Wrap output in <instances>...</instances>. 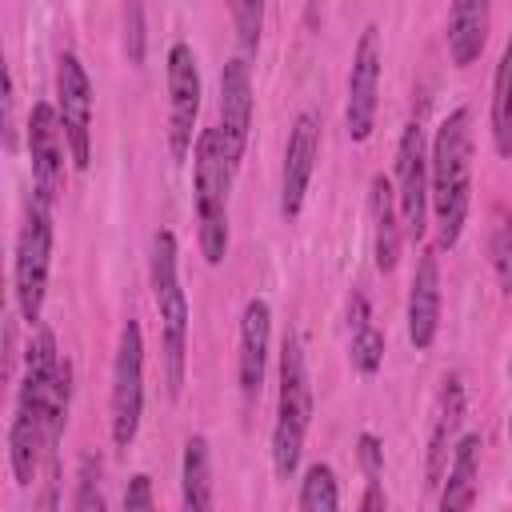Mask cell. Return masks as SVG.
Segmentation results:
<instances>
[{
	"mask_svg": "<svg viewBox=\"0 0 512 512\" xmlns=\"http://www.w3.org/2000/svg\"><path fill=\"white\" fill-rule=\"evenodd\" d=\"M428 184H432V212L440 224V244L452 248L464 232L468 204H472V116L456 108L440 120L428 156Z\"/></svg>",
	"mask_w": 512,
	"mask_h": 512,
	"instance_id": "obj_1",
	"label": "cell"
},
{
	"mask_svg": "<svg viewBox=\"0 0 512 512\" xmlns=\"http://www.w3.org/2000/svg\"><path fill=\"white\" fill-rule=\"evenodd\" d=\"M236 164L220 140V128H204L192 148V180H196V236L200 256L220 264L228 256V188Z\"/></svg>",
	"mask_w": 512,
	"mask_h": 512,
	"instance_id": "obj_2",
	"label": "cell"
},
{
	"mask_svg": "<svg viewBox=\"0 0 512 512\" xmlns=\"http://www.w3.org/2000/svg\"><path fill=\"white\" fill-rule=\"evenodd\" d=\"M148 276H152V300H156V312H160L168 396H180V384H184V348H188V296H184V284H180L176 236L168 228H156L152 232Z\"/></svg>",
	"mask_w": 512,
	"mask_h": 512,
	"instance_id": "obj_3",
	"label": "cell"
},
{
	"mask_svg": "<svg viewBox=\"0 0 512 512\" xmlns=\"http://www.w3.org/2000/svg\"><path fill=\"white\" fill-rule=\"evenodd\" d=\"M308 420H312L308 364H304L300 340L288 332L280 348V396H276V424H272V464L280 480H292V472L300 468Z\"/></svg>",
	"mask_w": 512,
	"mask_h": 512,
	"instance_id": "obj_4",
	"label": "cell"
},
{
	"mask_svg": "<svg viewBox=\"0 0 512 512\" xmlns=\"http://www.w3.org/2000/svg\"><path fill=\"white\" fill-rule=\"evenodd\" d=\"M48 264H52V208L32 196L24 208V224L16 236V260H12L16 304L28 324H40V308L48 292Z\"/></svg>",
	"mask_w": 512,
	"mask_h": 512,
	"instance_id": "obj_5",
	"label": "cell"
},
{
	"mask_svg": "<svg viewBox=\"0 0 512 512\" xmlns=\"http://www.w3.org/2000/svg\"><path fill=\"white\" fill-rule=\"evenodd\" d=\"M144 412V332L128 316L120 324L116 360H112V444L128 448L140 432Z\"/></svg>",
	"mask_w": 512,
	"mask_h": 512,
	"instance_id": "obj_6",
	"label": "cell"
},
{
	"mask_svg": "<svg viewBox=\"0 0 512 512\" xmlns=\"http://www.w3.org/2000/svg\"><path fill=\"white\" fill-rule=\"evenodd\" d=\"M56 112L64 124L68 156L84 172L92 164V80L76 52H64L56 60Z\"/></svg>",
	"mask_w": 512,
	"mask_h": 512,
	"instance_id": "obj_7",
	"label": "cell"
},
{
	"mask_svg": "<svg viewBox=\"0 0 512 512\" xmlns=\"http://www.w3.org/2000/svg\"><path fill=\"white\" fill-rule=\"evenodd\" d=\"M396 208L408 240H420L428 228V204H432V184H428V156H424V128L412 120L400 132L396 144Z\"/></svg>",
	"mask_w": 512,
	"mask_h": 512,
	"instance_id": "obj_8",
	"label": "cell"
},
{
	"mask_svg": "<svg viewBox=\"0 0 512 512\" xmlns=\"http://www.w3.org/2000/svg\"><path fill=\"white\" fill-rule=\"evenodd\" d=\"M196 116H200V68L192 44L176 40L168 48V148L172 160H184L196 144Z\"/></svg>",
	"mask_w": 512,
	"mask_h": 512,
	"instance_id": "obj_9",
	"label": "cell"
},
{
	"mask_svg": "<svg viewBox=\"0 0 512 512\" xmlns=\"http://www.w3.org/2000/svg\"><path fill=\"white\" fill-rule=\"evenodd\" d=\"M380 64H384V52H380V28H376V24H364V32H360V40H356V52H352L348 104H344V128H348V136H352L356 144L368 140L372 128H376Z\"/></svg>",
	"mask_w": 512,
	"mask_h": 512,
	"instance_id": "obj_10",
	"label": "cell"
},
{
	"mask_svg": "<svg viewBox=\"0 0 512 512\" xmlns=\"http://www.w3.org/2000/svg\"><path fill=\"white\" fill-rule=\"evenodd\" d=\"M64 124L56 104H32L28 112V152H32V196L48 208L64 192Z\"/></svg>",
	"mask_w": 512,
	"mask_h": 512,
	"instance_id": "obj_11",
	"label": "cell"
},
{
	"mask_svg": "<svg viewBox=\"0 0 512 512\" xmlns=\"http://www.w3.org/2000/svg\"><path fill=\"white\" fill-rule=\"evenodd\" d=\"M252 132V68L244 56H232L220 72V140L228 160L240 168Z\"/></svg>",
	"mask_w": 512,
	"mask_h": 512,
	"instance_id": "obj_12",
	"label": "cell"
},
{
	"mask_svg": "<svg viewBox=\"0 0 512 512\" xmlns=\"http://www.w3.org/2000/svg\"><path fill=\"white\" fill-rule=\"evenodd\" d=\"M316 156H320V120L312 112H300L292 132H288V148H284V176H280V212H284V220L300 216Z\"/></svg>",
	"mask_w": 512,
	"mask_h": 512,
	"instance_id": "obj_13",
	"label": "cell"
},
{
	"mask_svg": "<svg viewBox=\"0 0 512 512\" xmlns=\"http://www.w3.org/2000/svg\"><path fill=\"white\" fill-rule=\"evenodd\" d=\"M268 340H272V308L264 296H252L240 312V356H236V376H240L244 400H256L264 388Z\"/></svg>",
	"mask_w": 512,
	"mask_h": 512,
	"instance_id": "obj_14",
	"label": "cell"
},
{
	"mask_svg": "<svg viewBox=\"0 0 512 512\" xmlns=\"http://www.w3.org/2000/svg\"><path fill=\"white\" fill-rule=\"evenodd\" d=\"M440 328V260L436 252H420L412 288H408V340L416 352L432 348Z\"/></svg>",
	"mask_w": 512,
	"mask_h": 512,
	"instance_id": "obj_15",
	"label": "cell"
},
{
	"mask_svg": "<svg viewBox=\"0 0 512 512\" xmlns=\"http://www.w3.org/2000/svg\"><path fill=\"white\" fill-rule=\"evenodd\" d=\"M460 420H464V380H460V372H452V376H444L440 396H436V412H432V432H428V484H440L444 480V472L452 464L448 456H452Z\"/></svg>",
	"mask_w": 512,
	"mask_h": 512,
	"instance_id": "obj_16",
	"label": "cell"
},
{
	"mask_svg": "<svg viewBox=\"0 0 512 512\" xmlns=\"http://www.w3.org/2000/svg\"><path fill=\"white\" fill-rule=\"evenodd\" d=\"M368 212H372V256L380 272H392L400 260V240H404V224H400V208H396V188L384 176H372L368 184Z\"/></svg>",
	"mask_w": 512,
	"mask_h": 512,
	"instance_id": "obj_17",
	"label": "cell"
},
{
	"mask_svg": "<svg viewBox=\"0 0 512 512\" xmlns=\"http://www.w3.org/2000/svg\"><path fill=\"white\" fill-rule=\"evenodd\" d=\"M480 432H468L456 440L452 448V464H448V480L440 492V512H468L476 500V484H480Z\"/></svg>",
	"mask_w": 512,
	"mask_h": 512,
	"instance_id": "obj_18",
	"label": "cell"
},
{
	"mask_svg": "<svg viewBox=\"0 0 512 512\" xmlns=\"http://www.w3.org/2000/svg\"><path fill=\"white\" fill-rule=\"evenodd\" d=\"M488 40V4L484 0H456L448 8V56L456 68H468Z\"/></svg>",
	"mask_w": 512,
	"mask_h": 512,
	"instance_id": "obj_19",
	"label": "cell"
},
{
	"mask_svg": "<svg viewBox=\"0 0 512 512\" xmlns=\"http://www.w3.org/2000/svg\"><path fill=\"white\" fill-rule=\"evenodd\" d=\"M180 512H216L212 496V456L204 436H188L180 464Z\"/></svg>",
	"mask_w": 512,
	"mask_h": 512,
	"instance_id": "obj_20",
	"label": "cell"
},
{
	"mask_svg": "<svg viewBox=\"0 0 512 512\" xmlns=\"http://www.w3.org/2000/svg\"><path fill=\"white\" fill-rule=\"evenodd\" d=\"M348 324H352V368L372 376L380 364H384V332L372 324V312H368V300L364 292H352L348 300Z\"/></svg>",
	"mask_w": 512,
	"mask_h": 512,
	"instance_id": "obj_21",
	"label": "cell"
},
{
	"mask_svg": "<svg viewBox=\"0 0 512 512\" xmlns=\"http://www.w3.org/2000/svg\"><path fill=\"white\" fill-rule=\"evenodd\" d=\"M492 144L504 160L512 156V32L504 40L496 80H492Z\"/></svg>",
	"mask_w": 512,
	"mask_h": 512,
	"instance_id": "obj_22",
	"label": "cell"
},
{
	"mask_svg": "<svg viewBox=\"0 0 512 512\" xmlns=\"http://www.w3.org/2000/svg\"><path fill=\"white\" fill-rule=\"evenodd\" d=\"M340 508V484L328 464H312L300 480V512H336Z\"/></svg>",
	"mask_w": 512,
	"mask_h": 512,
	"instance_id": "obj_23",
	"label": "cell"
},
{
	"mask_svg": "<svg viewBox=\"0 0 512 512\" xmlns=\"http://www.w3.org/2000/svg\"><path fill=\"white\" fill-rule=\"evenodd\" d=\"M488 252H492V272L500 280V292L512 296V212L500 204L492 212V240H488Z\"/></svg>",
	"mask_w": 512,
	"mask_h": 512,
	"instance_id": "obj_24",
	"label": "cell"
},
{
	"mask_svg": "<svg viewBox=\"0 0 512 512\" xmlns=\"http://www.w3.org/2000/svg\"><path fill=\"white\" fill-rule=\"evenodd\" d=\"M232 20H236V36L244 56H252L260 48V24H264V4L260 0H236L232 4Z\"/></svg>",
	"mask_w": 512,
	"mask_h": 512,
	"instance_id": "obj_25",
	"label": "cell"
},
{
	"mask_svg": "<svg viewBox=\"0 0 512 512\" xmlns=\"http://www.w3.org/2000/svg\"><path fill=\"white\" fill-rule=\"evenodd\" d=\"M36 512H60V448H48V456H44Z\"/></svg>",
	"mask_w": 512,
	"mask_h": 512,
	"instance_id": "obj_26",
	"label": "cell"
},
{
	"mask_svg": "<svg viewBox=\"0 0 512 512\" xmlns=\"http://www.w3.org/2000/svg\"><path fill=\"white\" fill-rule=\"evenodd\" d=\"M124 48H128V60L140 68L144 64V8L140 4L124 8Z\"/></svg>",
	"mask_w": 512,
	"mask_h": 512,
	"instance_id": "obj_27",
	"label": "cell"
},
{
	"mask_svg": "<svg viewBox=\"0 0 512 512\" xmlns=\"http://www.w3.org/2000/svg\"><path fill=\"white\" fill-rule=\"evenodd\" d=\"M124 512H156V496H152V480L144 472H136L124 488Z\"/></svg>",
	"mask_w": 512,
	"mask_h": 512,
	"instance_id": "obj_28",
	"label": "cell"
},
{
	"mask_svg": "<svg viewBox=\"0 0 512 512\" xmlns=\"http://www.w3.org/2000/svg\"><path fill=\"white\" fill-rule=\"evenodd\" d=\"M356 452H360V464H364L368 480H380V468H384V444H380V436H372V432H360V440H356Z\"/></svg>",
	"mask_w": 512,
	"mask_h": 512,
	"instance_id": "obj_29",
	"label": "cell"
},
{
	"mask_svg": "<svg viewBox=\"0 0 512 512\" xmlns=\"http://www.w3.org/2000/svg\"><path fill=\"white\" fill-rule=\"evenodd\" d=\"M12 104H16V92H12V72L4 68V144L16 148V120H12Z\"/></svg>",
	"mask_w": 512,
	"mask_h": 512,
	"instance_id": "obj_30",
	"label": "cell"
},
{
	"mask_svg": "<svg viewBox=\"0 0 512 512\" xmlns=\"http://www.w3.org/2000/svg\"><path fill=\"white\" fill-rule=\"evenodd\" d=\"M360 512H388V496H384L380 480H368V488L360 496Z\"/></svg>",
	"mask_w": 512,
	"mask_h": 512,
	"instance_id": "obj_31",
	"label": "cell"
},
{
	"mask_svg": "<svg viewBox=\"0 0 512 512\" xmlns=\"http://www.w3.org/2000/svg\"><path fill=\"white\" fill-rule=\"evenodd\" d=\"M508 440H512V416H508Z\"/></svg>",
	"mask_w": 512,
	"mask_h": 512,
	"instance_id": "obj_32",
	"label": "cell"
},
{
	"mask_svg": "<svg viewBox=\"0 0 512 512\" xmlns=\"http://www.w3.org/2000/svg\"><path fill=\"white\" fill-rule=\"evenodd\" d=\"M508 376H512V360H508Z\"/></svg>",
	"mask_w": 512,
	"mask_h": 512,
	"instance_id": "obj_33",
	"label": "cell"
}]
</instances>
